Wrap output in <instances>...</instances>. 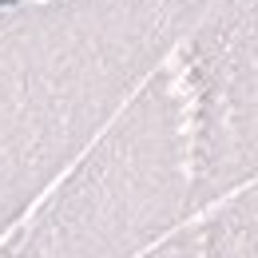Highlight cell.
Returning a JSON list of instances; mask_svg holds the SVG:
<instances>
[{
	"mask_svg": "<svg viewBox=\"0 0 258 258\" xmlns=\"http://www.w3.org/2000/svg\"><path fill=\"white\" fill-rule=\"evenodd\" d=\"M207 0H64L0 16V246Z\"/></svg>",
	"mask_w": 258,
	"mask_h": 258,
	"instance_id": "cell-1",
	"label": "cell"
},
{
	"mask_svg": "<svg viewBox=\"0 0 258 258\" xmlns=\"http://www.w3.org/2000/svg\"><path fill=\"white\" fill-rule=\"evenodd\" d=\"M191 211L187 151L151 72L0 258H139Z\"/></svg>",
	"mask_w": 258,
	"mask_h": 258,
	"instance_id": "cell-2",
	"label": "cell"
},
{
	"mask_svg": "<svg viewBox=\"0 0 258 258\" xmlns=\"http://www.w3.org/2000/svg\"><path fill=\"white\" fill-rule=\"evenodd\" d=\"M183 139L195 211L258 179V0H207L155 68Z\"/></svg>",
	"mask_w": 258,
	"mask_h": 258,
	"instance_id": "cell-3",
	"label": "cell"
}]
</instances>
